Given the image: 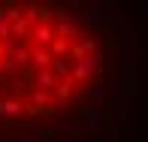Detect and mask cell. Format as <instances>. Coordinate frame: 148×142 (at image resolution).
<instances>
[{"instance_id":"19","label":"cell","mask_w":148,"mask_h":142,"mask_svg":"<svg viewBox=\"0 0 148 142\" xmlns=\"http://www.w3.org/2000/svg\"><path fill=\"white\" fill-rule=\"evenodd\" d=\"M133 142H139V139H133Z\"/></svg>"},{"instance_id":"14","label":"cell","mask_w":148,"mask_h":142,"mask_svg":"<svg viewBox=\"0 0 148 142\" xmlns=\"http://www.w3.org/2000/svg\"><path fill=\"white\" fill-rule=\"evenodd\" d=\"M21 73H24V70H21V67H18L15 60H12V58L6 60V64H3V76L9 79V82H12V79H18V76H21Z\"/></svg>"},{"instance_id":"18","label":"cell","mask_w":148,"mask_h":142,"mask_svg":"<svg viewBox=\"0 0 148 142\" xmlns=\"http://www.w3.org/2000/svg\"><path fill=\"white\" fill-rule=\"evenodd\" d=\"M24 85H27L24 79H12V82H9V91H12V94H18V91H21Z\"/></svg>"},{"instance_id":"12","label":"cell","mask_w":148,"mask_h":142,"mask_svg":"<svg viewBox=\"0 0 148 142\" xmlns=\"http://www.w3.org/2000/svg\"><path fill=\"white\" fill-rule=\"evenodd\" d=\"M49 70L55 73L58 79H66V76H70V58H55V60H51V67H49Z\"/></svg>"},{"instance_id":"2","label":"cell","mask_w":148,"mask_h":142,"mask_svg":"<svg viewBox=\"0 0 148 142\" xmlns=\"http://www.w3.org/2000/svg\"><path fill=\"white\" fill-rule=\"evenodd\" d=\"M76 21H79V27L100 30V27H106V21H109V12H106V6H100V3H88L76 15Z\"/></svg>"},{"instance_id":"9","label":"cell","mask_w":148,"mask_h":142,"mask_svg":"<svg viewBox=\"0 0 148 142\" xmlns=\"http://www.w3.org/2000/svg\"><path fill=\"white\" fill-rule=\"evenodd\" d=\"M85 97L91 100V106H100V103H106V97H109V88H106L103 82H97V85L85 88Z\"/></svg>"},{"instance_id":"17","label":"cell","mask_w":148,"mask_h":142,"mask_svg":"<svg viewBox=\"0 0 148 142\" xmlns=\"http://www.w3.org/2000/svg\"><path fill=\"white\" fill-rule=\"evenodd\" d=\"M30 24H24V18H21V21H15V24H12V36H21V39H27L30 36Z\"/></svg>"},{"instance_id":"7","label":"cell","mask_w":148,"mask_h":142,"mask_svg":"<svg viewBox=\"0 0 148 142\" xmlns=\"http://www.w3.org/2000/svg\"><path fill=\"white\" fill-rule=\"evenodd\" d=\"M58 82H60V79H58L51 70H39L36 76H33V88H42V91H55Z\"/></svg>"},{"instance_id":"13","label":"cell","mask_w":148,"mask_h":142,"mask_svg":"<svg viewBox=\"0 0 148 142\" xmlns=\"http://www.w3.org/2000/svg\"><path fill=\"white\" fill-rule=\"evenodd\" d=\"M51 58H70V43H64V39H55V43L49 45Z\"/></svg>"},{"instance_id":"6","label":"cell","mask_w":148,"mask_h":142,"mask_svg":"<svg viewBox=\"0 0 148 142\" xmlns=\"http://www.w3.org/2000/svg\"><path fill=\"white\" fill-rule=\"evenodd\" d=\"M51 60H55V58H51L49 49H39V45H33V49H30V64L36 67V70H49Z\"/></svg>"},{"instance_id":"16","label":"cell","mask_w":148,"mask_h":142,"mask_svg":"<svg viewBox=\"0 0 148 142\" xmlns=\"http://www.w3.org/2000/svg\"><path fill=\"white\" fill-rule=\"evenodd\" d=\"M3 6H6V21L9 24L21 21V6H15V3H3Z\"/></svg>"},{"instance_id":"15","label":"cell","mask_w":148,"mask_h":142,"mask_svg":"<svg viewBox=\"0 0 148 142\" xmlns=\"http://www.w3.org/2000/svg\"><path fill=\"white\" fill-rule=\"evenodd\" d=\"M12 60H15V64L21 67V70H27V67H30V49H15Z\"/></svg>"},{"instance_id":"10","label":"cell","mask_w":148,"mask_h":142,"mask_svg":"<svg viewBox=\"0 0 148 142\" xmlns=\"http://www.w3.org/2000/svg\"><path fill=\"white\" fill-rule=\"evenodd\" d=\"M55 27V39H64V43H70L73 36L79 33V21H66V24H51Z\"/></svg>"},{"instance_id":"8","label":"cell","mask_w":148,"mask_h":142,"mask_svg":"<svg viewBox=\"0 0 148 142\" xmlns=\"http://www.w3.org/2000/svg\"><path fill=\"white\" fill-rule=\"evenodd\" d=\"M24 136L33 139V142H55L58 130H55V127H30V130H24Z\"/></svg>"},{"instance_id":"11","label":"cell","mask_w":148,"mask_h":142,"mask_svg":"<svg viewBox=\"0 0 148 142\" xmlns=\"http://www.w3.org/2000/svg\"><path fill=\"white\" fill-rule=\"evenodd\" d=\"M49 21H51V24H66V21H76V15H73L66 6H51Z\"/></svg>"},{"instance_id":"4","label":"cell","mask_w":148,"mask_h":142,"mask_svg":"<svg viewBox=\"0 0 148 142\" xmlns=\"http://www.w3.org/2000/svg\"><path fill=\"white\" fill-rule=\"evenodd\" d=\"M30 36L36 39V45H39V49H49V45L55 43V27H51V21H39L36 27L30 30Z\"/></svg>"},{"instance_id":"3","label":"cell","mask_w":148,"mask_h":142,"mask_svg":"<svg viewBox=\"0 0 148 142\" xmlns=\"http://www.w3.org/2000/svg\"><path fill=\"white\" fill-rule=\"evenodd\" d=\"M79 67H82L88 76H94V73H103L109 70V58H106V51H94V55H85L82 60H76Z\"/></svg>"},{"instance_id":"1","label":"cell","mask_w":148,"mask_h":142,"mask_svg":"<svg viewBox=\"0 0 148 142\" xmlns=\"http://www.w3.org/2000/svg\"><path fill=\"white\" fill-rule=\"evenodd\" d=\"M106 121H109V109L106 106H88V109H79L64 127L70 133H91L94 136V133H103Z\"/></svg>"},{"instance_id":"5","label":"cell","mask_w":148,"mask_h":142,"mask_svg":"<svg viewBox=\"0 0 148 142\" xmlns=\"http://www.w3.org/2000/svg\"><path fill=\"white\" fill-rule=\"evenodd\" d=\"M21 112H24V103H21V100H15V97H3V100H0V118L15 121Z\"/></svg>"}]
</instances>
